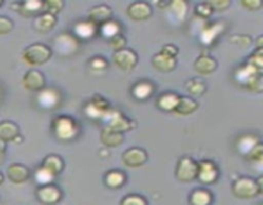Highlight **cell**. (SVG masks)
I'll return each mask as SVG.
<instances>
[{"label": "cell", "mask_w": 263, "mask_h": 205, "mask_svg": "<svg viewBox=\"0 0 263 205\" xmlns=\"http://www.w3.org/2000/svg\"><path fill=\"white\" fill-rule=\"evenodd\" d=\"M22 58L30 66H41L51 58V50L44 44H31L23 50Z\"/></svg>", "instance_id": "cell-1"}, {"label": "cell", "mask_w": 263, "mask_h": 205, "mask_svg": "<svg viewBox=\"0 0 263 205\" xmlns=\"http://www.w3.org/2000/svg\"><path fill=\"white\" fill-rule=\"evenodd\" d=\"M51 127H53V131L57 137L64 141L73 138L77 135V132H79V127L74 123V120L72 118L67 117V115H59V117H57L53 120Z\"/></svg>", "instance_id": "cell-2"}, {"label": "cell", "mask_w": 263, "mask_h": 205, "mask_svg": "<svg viewBox=\"0 0 263 205\" xmlns=\"http://www.w3.org/2000/svg\"><path fill=\"white\" fill-rule=\"evenodd\" d=\"M233 192L240 199H252L259 194L256 179L251 177H240L233 183Z\"/></svg>", "instance_id": "cell-3"}, {"label": "cell", "mask_w": 263, "mask_h": 205, "mask_svg": "<svg viewBox=\"0 0 263 205\" xmlns=\"http://www.w3.org/2000/svg\"><path fill=\"white\" fill-rule=\"evenodd\" d=\"M198 171H199V164L195 163L194 159L190 156H184L177 163L176 177L181 182H190L198 178Z\"/></svg>", "instance_id": "cell-4"}, {"label": "cell", "mask_w": 263, "mask_h": 205, "mask_svg": "<svg viewBox=\"0 0 263 205\" xmlns=\"http://www.w3.org/2000/svg\"><path fill=\"white\" fill-rule=\"evenodd\" d=\"M103 119L105 122V127L118 131V132H125V131L135 127V122H131L122 113L117 112V110H109Z\"/></svg>", "instance_id": "cell-5"}, {"label": "cell", "mask_w": 263, "mask_h": 205, "mask_svg": "<svg viewBox=\"0 0 263 205\" xmlns=\"http://www.w3.org/2000/svg\"><path fill=\"white\" fill-rule=\"evenodd\" d=\"M113 61L118 68L123 69V71H131L133 68H135L136 63H138V55L134 50L122 49L113 54Z\"/></svg>", "instance_id": "cell-6"}, {"label": "cell", "mask_w": 263, "mask_h": 205, "mask_svg": "<svg viewBox=\"0 0 263 205\" xmlns=\"http://www.w3.org/2000/svg\"><path fill=\"white\" fill-rule=\"evenodd\" d=\"M36 196H37L39 201L43 202L45 205H54L61 200L62 192L54 184H44L40 186L36 191Z\"/></svg>", "instance_id": "cell-7"}, {"label": "cell", "mask_w": 263, "mask_h": 205, "mask_svg": "<svg viewBox=\"0 0 263 205\" xmlns=\"http://www.w3.org/2000/svg\"><path fill=\"white\" fill-rule=\"evenodd\" d=\"M86 112L87 117L94 118V119H98V118H104V115L109 112V104L107 102V100H104L100 96H94L91 99V101L86 105Z\"/></svg>", "instance_id": "cell-8"}, {"label": "cell", "mask_w": 263, "mask_h": 205, "mask_svg": "<svg viewBox=\"0 0 263 205\" xmlns=\"http://www.w3.org/2000/svg\"><path fill=\"white\" fill-rule=\"evenodd\" d=\"M22 85L25 89L30 90V91H41L45 86V77L41 72L36 71V69H30L23 76Z\"/></svg>", "instance_id": "cell-9"}, {"label": "cell", "mask_w": 263, "mask_h": 205, "mask_svg": "<svg viewBox=\"0 0 263 205\" xmlns=\"http://www.w3.org/2000/svg\"><path fill=\"white\" fill-rule=\"evenodd\" d=\"M148 160V155H146L145 150L140 148H131L126 150L122 155V161L127 167H140L146 163Z\"/></svg>", "instance_id": "cell-10"}, {"label": "cell", "mask_w": 263, "mask_h": 205, "mask_svg": "<svg viewBox=\"0 0 263 205\" xmlns=\"http://www.w3.org/2000/svg\"><path fill=\"white\" fill-rule=\"evenodd\" d=\"M12 8H14L17 12L25 17H32V15L44 13V3L37 2V0H28V2L13 3Z\"/></svg>", "instance_id": "cell-11"}, {"label": "cell", "mask_w": 263, "mask_h": 205, "mask_svg": "<svg viewBox=\"0 0 263 205\" xmlns=\"http://www.w3.org/2000/svg\"><path fill=\"white\" fill-rule=\"evenodd\" d=\"M218 169L213 161L203 160L199 163V171H198V178L203 183H212L217 179Z\"/></svg>", "instance_id": "cell-12"}, {"label": "cell", "mask_w": 263, "mask_h": 205, "mask_svg": "<svg viewBox=\"0 0 263 205\" xmlns=\"http://www.w3.org/2000/svg\"><path fill=\"white\" fill-rule=\"evenodd\" d=\"M127 14L134 20H145L152 15V8L146 2H135L128 5Z\"/></svg>", "instance_id": "cell-13"}, {"label": "cell", "mask_w": 263, "mask_h": 205, "mask_svg": "<svg viewBox=\"0 0 263 205\" xmlns=\"http://www.w3.org/2000/svg\"><path fill=\"white\" fill-rule=\"evenodd\" d=\"M7 176L13 183H23V182L27 181L28 177H30V169L26 166H23V164L13 163L8 167Z\"/></svg>", "instance_id": "cell-14"}, {"label": "cell", "mask_w": 263, "mask_h": 205, "mask_svg": "<svg viewBox=\"0 0 263 205\" xmlns=\"http://www.w3.org/2000/svg\"><path fill=\"white\" fill-rule=\"evenodd\" d=\"M110 17H112V9L105 4L95 5L89 12V20L95 25H103L110 20Z\"/></svg>", "instance_id": "cell-15"}, {"label": "cell", "mask_w": 263, "mask_h": 205, "mask_svg": "<svg viewBox=\"0 0 263 205\" xmlns=\"http://www.w3.org/2000/svg\"><path fill=\"white\" fill-rule=\"evenodd\" d=\"M153 67L159 72H171L176 67V59L175 56L167 55L164 53H158L157 55L153 56Z\"/></svg>", "instance_id": "cell-16"}, {"label": "cell", "mask_w": 263, "mask_h": 205, "mask_svg": "<svg viewBox=\"0 0 263 205\" xmlns=\"http://www.w3.org/2000/svg\"><path fill=\"white\" fill-rule=\"evenodd\" d=\"M20 136V127L12 120H2L0 122V140L4 142L13 141Z\"/></svg>", "instance_id": "cell-17"}, {"label": "cell", "mask_w": 263, "mask_h": 205, "mask_svg": "<svg viewBox=\"0 0 263 205\" xmlns=\"http://www.w3.org/2000/svg\"><path fill=\"white\" fill-rule=\"evenodd\" d=\"M194 68L200 74H211L217 68V61L210 55H200L195 60Z\"/></svg>", "instance_id": "cell-18"}, {"label": "cell", "mask_w": 263, "mask_h": 205, "mask_svg": "<svg viewBox=\"0 0 263 205\" xmlns=\"http://www.w3.org/2000/svg\"><path fill=\"white\" fill-rule=\"evenodd\" d=\"M57 25V18L55 15L50 14V13H43V14L37 15L35 23H33V27L36 31L41 33L49 32L50 30H53L54 26Z\"/></svg>", "instance_id": "cell-19"}, {"label": "cell", "mask_w": 263, "mask_h": 205, "mask_svg": "<svg viewBox=\"0 0 263 205\" xmlns=\"http://www.w3.org/2000/svg\"><path fill=\"white\" fill-rule=\"evenodd\" d=\"M100 140H102V142L105 146L116 148V146H120L123 142V135L122 132H118V131L104 127L102 131V135H100Z\"/></svg>", "instance_id": "cell-20"}, {"label": "cell", "mask_w": 263, "mask_h": 205, "mask_svg": "<svg viewBox=\"0 0 263 205\" xmlns=\"http://www.w3.org/2000/svg\"><path fill=\"white\" fill-rule=\"evenodd\" d=\"M59 100H61V96H59L58 92L54 91V90H44V91H41L37 96L39 104L43 108H48V109L49 108H50V109L55 108L57 105L59 104Z\"/></svg>", "instance_id": "cell-21"}, {"label": "cell", "mask_w": 263, "mask_h": 205, "mask_svg": "<svg viewBox=\"0 0 263 205\" xmlns=\"http://www.w3.org/2000/svg\"><path fill=\"white\" fill-rule=\"evenodd\" d=\"M179 100V95L174 94V92H166V94L161 95V96L158 97L157 105H158L159 109L164 110V112H175Z\"/></svg>", "instance_id": "cell-22"}, {"label": "cell", "mask_w": 263, "mask_h": 205, "mask_svg": "<svg viewBox=\"0 0 263 205\" xmlns=\"http://www.w3.org/2000/svg\"><path fill=\"white\" fill-rule=\"evenodd\" d=\"M198 109V102L194 99L187 96H180L179 102H177V107L175 109V113L180 115H189L192 113H194Z\"/></svg>", "instance_id": "cell-23"}, {"label": "cell", "mask_w": 263, "mask_h": 205, "mask_svg": "<svg viewBox=\"0 0 263 205\" xmlns=\"http://www.w3.org/2000/svg\"><path fill=\"white\" fill-rule=\"evenodd\" d=\"M259 144V140L257 136L253 135H246L241 136L238 141V150L243 154L244 156L248 155L254 148Z\"/></svg>", "instance_id": "cell-24"}, {"label": "cell", "mask_w": 263, "mask_h": 205, "mask_svg": "<svg viewBox=\"0 0 263 205\" xmlns=\"http://www.w3.org/2000/svg\"><path fill=\"white\" fill-rule=\"evenodd\" d=\"M126 181V177L123 172L120 171H109L104 177V182L109 189H120L123 186Z\"/></svg>", "instance_id": "cell-25"}, {"label": "cell", "mask_w": 263, "mask_h": 205, "mask_svg": "<svg viewBox=\"0 0 263 205\" xmlns=\"http://www.w3.org/2000/svg\"><path fill=\"white\" fill-rule=\"evenodd\" d=\"M189 201L192 205H210L212 202V195L204 189L194 190L190 195Z\"/></svg>", "instance_id": "cell-26"}, {"label": "cell", "mask_w": 263, "mask_h": 205, "mask_svg": "<svg viewBox=\"0 0 263 205\" xmlns=\"http://www.w3.org/2000/svg\"><path fill=\"white\" fill-rule=\"evenodd\" d=\"M154 91V86L146 81H140L133 87L134 96L138 100H146Z\"/></svg>", "instance_id": "cell-27"}, {"label": "cell", "mask_w": 263, "mask_h": 205, "mask_svg": "<svg viewBox=\"0 0 263 205\" xmlns=\"http://www.w3.org/2000/svg\"><path fill=\"white\" fill-rule=\"evenodd\" d=\"M74 31L81 38H89L92 37L97 32V25L92 23L91 20H84V22L77 23Z\"/></svg>", "instance_id": "cell-28"}, {"label": "cell", "mask_w": 263, "mask_h": 205, "mask_svg": "<svg viewBox=\"0 0 263 205\" xmlns=\"http://www.w3.org/2000/svg\"><path fill=\"white\" fill-rule=\"evenodd\" d=\"M43 167L57 176L63 169V160L58 155H48L44 159Z\"/></svg>", "instance_id": "cell-29"}, {"label": "cell", "mask_w": 263, "mask_h": 205, "mask_svg": "<svg viewBox=\"0 0 263 205\" xmlns=\"http://www.w3.org/2000/svg\"><path fill=\"white\" fill-rule=\"evenodd\" d=\"M185 89L189 92L190 95H194V96H202L203 92L205 91V85L203 84V81L200 79L194 78L189 79V81L185 84Z\"/></svg>", "instance_id": "cell-30"}, {"label": "cell", "mask_w": 263, "mask_h": 205, "mask_svg": "<svg viewBox=\"0 0 263 205\" xmlns=\"http://www.w3.org/2000/svg\"><path fill=\"white\" fill-rule=\"evenodd\" d=\"M100 31H102L103 36H105V37H108L110 40L112 37H115V36L120 35V26H118L117 22H115V20H108V22L103 23L102 26H100Z\"/></svg>", "instance_id": "cell-31"}, {"label": "cell", "mask_w": 263, "mask_h": 205, "mask_svg": "<svg viewBox=\"0 0 263 205\" xmlns=\"http://www.w3.org/2000/svg\"><path fill=\"white\" fill-rule=\"evenodd\" d=\"M247 64L252 66L258 71L259 74H263V49H257L248 58Z\"/></svg>", "instance_id": "cell-32"}, {"label": "cell", "mask_w": 263, "mask_h": 205, "mask_svg": "<svg viewBox=\"0 0 263 205\" xmlns=\"http://www.w3.org/2000/svg\"><path fill=\"white\" fill-rule=\"evenodd\" d=\"M54 177H55V174H53L50 171L44 168L43 166H41V168H39L35 173V179L37 181V183L41 184V186H44V184H50L51 182H53Z\"/></svg>", "instance_id": "cell-33"}, {"label": "cell", "mask_w": 263, "mask_h": 205, "mask_svg": "<svg viewBox=\"0 0 263 205\" xmlns=\"http://www.w3.org/2000/svg\"><path fill=\"white\" fill-rule=\"evenodd\" d=\"M170 7H171L172 13H174L179 19L185 18V15H186V12H187L186 3L182 2V0H175V2L170 3Z\"/></svg>", "instance_id": "cell-34"}, {"label": "cell", "mask_w": 263, "mask_h": 205, "mask_svg": "<svg viewBox=\"0 0 263 205\" xmlns=\"http://www.w3.org/2000/svg\"><path fill=\"white\" fill-rule=\"evenodd\" d=\"M63 8V2L61 0H49L44 3V13H50V14L57 15Z\"/></svg>", "instance_id": "cell-35"}, {"label": "cell", "mask_w": 263, "mask_h": 205, "mask_svg": "<svg viewBox=\"0 0 263 205\" xmlns=\"http://www.w3.org/2000/svg\"><path fill=\"white\" fill-rule=\"evenodd\" d=\"M213 7L211 5V2H203V3H199V4L197 5V8H195V13H197L199 17L202 18H208L212 15L213 13Z\"/></svg>", "instance_id": "cell-36"}, {"label": "cell", "mask_w": 263, "mask_h": 205, "mask_svg": "<svg viewBox=\"0 0 263 205\" xmlns=\"http://www.w3.org/2000/svg\"><path fill=\"white\" fill-rule=\"evenodd\" d=\"M121 205H148L146 200L144 197L139 196V195H127L123 197Z\"/></svg>", "instance_id": "cell-37"}, {"label": "cell", "mask_w": 263, "mask_h": 205, "mask_svg": "<svg viewBox=\"0 0 263 205\" xmlns=\"http://www.w3.org/2000/svg\"><path fill=\"white\" fill-rule=\"evenodd\" d=\"M246 158L248 159L249 161H252V163H257V161L262 160L263 159V144L259 142L258 145H257L256 148H254L253 150H252L251 153L246 156Z\"/></svg>", "instance_id": "cell-38"}, {"label": "cell", "mask_w": 263, "mask_h": 205, "mask_svg": "<svg viewBox=\"0 0 263 205\" xmlns=\"http://www.w3.org/2000/svg\"><path fill=\"white\" fill-rule=\"evenodd\" d=\"M246 87L253 92H263V74L254 77Z\"/></svg>", "instance_id": "cell-39"}, {"label": "cell", "mask_w": 263, "mask_h": 205, "mask_svg": "<svg viewBox=\"0 0 263 205\" xmlns=\"http://www.w3.org/2000/svg\"><path fill=\"white\" fill-rule=\"evenodd\" d=\"M14 25L10 18L5 17V15H0V35H7L13 30Z\"/></svg>", "instance_id": "cell-40"}, {"label": "cell", "mask_w": 263, "mask_h": 205, "mask_svg": "<svg viewBox=\"0 0 263 205\" xmlns=\"http://www.w3.org/2000/svg\"><path fill=\"white\" fill-rule=\"evenodd\" d=\"M109 45H110V48L115 49L116 51L122 50V49H125V46H126V37L120 33V35H117V36H115V37L110 38Z\"/></svg>", "instance_id": "cell-41"}, {"label": "cell", "mask_w": 263, "mask_h": 205, "mask_svg": "<svg viewBox=\"0 0 263 205\" xmlns=\"http://www.w3.org/2000/svg\"><path fill=\"white\" fill-rule=\"evenodd\" d=\"M241 5L249 10H258L262 8L263 2L262 0H241Z\"/></svg>", "instance_id": "cell-42"}, {"label": "cell", "mask_w": 263, "mask_h": 205, "mask_svg": "<svg viewBox=\"0 0 263 205\" xmlns=\"http://www.w3.org/2000/svg\"><path fill=\"white\" fill-rule=\"evenodd\" d=\"M90 61H91L90 66H91V68L95 69V71H100V69H104L105 67H107V60H105L104 58H100V56H97V58H94Z\"/></svg>", "instance_id": "cell-43"}, {"label": "cell", "mask_w": 263, "mask_h": 205, "mask_svg": "<svg viewBox=\"0 0 263 205\" xmlns=\"http://www.w3.org/2000/svg\"><path fill=\"white\" fill-rule=\"evenodd\" d=\"M211 5L215 10H225L230 5V2L229 0H213L211 2Z\"/></svg>", "instance_id": "cell-44"}, {"label": "cell", "mask_w": 263, "mask_h": 205, "mask_svg": "<svg viewBox=\"0 0 263 205\" xmlns=\"http://www.w3.org/2000/svg\"><path fill=\"white\" fill-rule=\"evenodd\" d=\"M162 53L167 54V55H171V56H176L177 53H179V49L177 46L172 45V44H167L162 48Z\"/></svg>", "instance_id": "cell-45"}, {"label": "cell", "mask_w": 263, "mask_h": 205, "mask_svg": "<svg viewBox=\"0 0 263 205\" xmlns=\"http://www.w3.org/2000/svg\"><path fill=\"white\" fill-rule=\"evenodd\" d=\"M256 181H257V186H258V192L261 195H263V174L262 176H259Z\"/></svg>", "instance_id": "cell-46"}, {"label": "cell", "mask_w": 263, "mask_h": 205, "mask_svg": "<svg viewBox=\"0 0 263 205\" xmlns=\"http://www.w3.org/2000/svg\"><path fill=\"white\" fill-rule=\"evenodd\" d=\"M5 142L3 140H0V160L3 159V156H4V153H5Z\"/></svg>", "instance_id": "cell-47"}, {"label": "cell", "mask_w": 263, "mask_h": 205, "mask_svg": "<svg viewBox=\"0 0 263 205\" xmlns=\"http://www.w3.org/2000/svg\"><path fill=\"white\" fill-rule=\"evenodd\" d=\"M256 46L257 49H263V35L256 40Z\"/></svg>", "instance_id": "cell-48"}, {"label": "cell", "mask_w": 263, "mask_h": 205, "mask_svg": "<svg viewBox=\"0 0 263 205\" xmlns=\"http://www.w3.org/2000/svg\"><path fill=\"white\" fill-rule=\"evenodd\" d=\"M3 181H4V177H3V174L0 173V184L3 183Z\"/></svg>", "instance_id": "cell-49"}, {"label": "cell", "mask_w": 263, "mask_h": 205, "mask_svg": "<svg viewBox=\"0 0 263 205\" xmlns=\"http://www.w3.org/2000/svg\"><path fill=\"white\" fill-rule=\"evenodd\" d=\"M0 100H2V90H0Z\"/></svg>", "instance_id": "cell-50"}, {"label": "cell", "mask_w": 263, "mask_h": 205, "mask_svg": "<svg viewBox=\"0 0 263 205\" xmlns=\"http://www.w3.org/2000/svg\"><path fill=\"white\" fill-rule=\"evenodd\" d=\"M3 4V2H2V0H0V5H2Z\"/></svg>", "instance_id": "cell-51"}]
</instances>
